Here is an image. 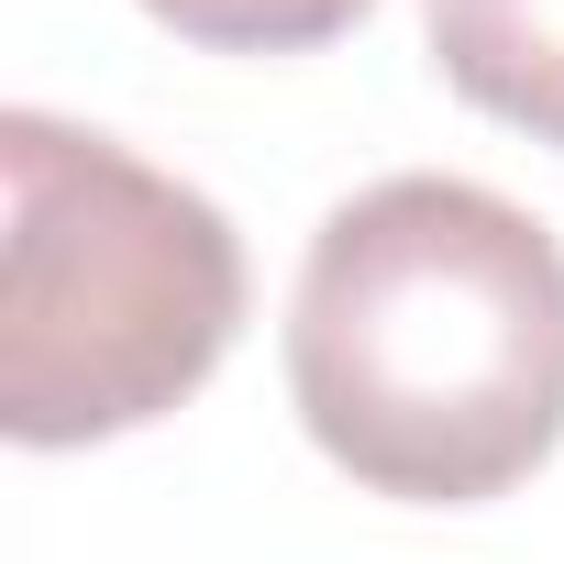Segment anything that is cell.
<instances>
[{"label":"cell","instance_id":"obj_3","mask_svg":"<svg viewBox=\"0 0 564 564\" xmlns=\"http://www.w3.org/2000/svg\"><path fill=\"white\" fill-rule=\"evenodd\" d=\"M421 12H432L443 78L487 122L564 144V0H421Z\"/></svg>","mask_w":564,"mask_h":564},{"label":"cell","instance_id":"obj_1","mask_svg":"<svg viewBox=\"0 0 564 564\" xmlns=\"http://www.w3.org/2000/svg\"><path fill=\"white\" fill-rule=\"evenodd\" d=\"M311 443L421 509H476L564 443V243L476 177H377L289 300Z\"/></svg>","mask_w":564,"mask_h":564},{"label":"cell","instance_id":"obj_4","mask_svg":"<svg viewBox=\"0 0 564 564\" xmlns=\"http://www.w3.org/2000/svg\"><path fill=\"white\" fill-rule=\"evenodd\" d=\"M144 12L210 56H311L366 23V0H144Z\"/></svg>","mask_w":564,"mask_h":564},{"label":"cell","instance_id":"obj_2","mask_svg":"<svg viewBox=\"0 0 564 564\" xmlns=\"http://www.w3.org/2000/svg\"><path fill=\"white\" fill-rule=\"evenodd\" d=\"M0 432L67 454L166 421L243 333L232 221L56 111L0 122Z\"/></svg>","mask_w":564,"mask_h":564}]
</instances>
